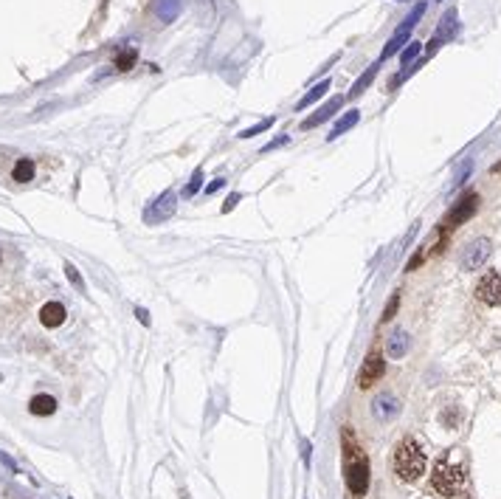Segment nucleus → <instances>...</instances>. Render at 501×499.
Returning <instances> with one entry per match:
<instances>
[{
    "label": "nucleus",
    "instance_id": "obj_14",
    "mask_svg": "<svg viewBox=\"0 0 501 499\" xmlns=\"http://www.w3.org/2000/svg\"><path fill=\"white\" fill-rule=\"evenodd\" d=\"M29 409H31V415H54L56 412V401L51 395H34Z\"/></svg>",
    "mask_w": 501,
    "mask_h": 499
},
{
    "label": "nucleus",
    "instance_id": "obj_5",
    "mask_svg": "<svg viewBox=\"0 0 501 499\" xmlns=\"http://www.w3.org/2000/svg\"><path fill=\"white\" fill-rule=\"evenodd\" d=\"M383 373H386V362H383V355H380L378 350H372V352L367 355V362H364L361 373H357V387H361V389L375 387V384L383 378Z\"/></svg>",
    "mask_w": 501,
    "mask_h": 499
},
{
    "label": "nucleus",
    "instance_id": "obj_31",
    "mask_svg": "<svg viewBox=\"0 0 501 499\" xmlns=\"http://www.w3.org/2000/svg\"><path fill=\"white\" fill-rule=\"evenodd\" d=\"M135 316H138L141 322H144V325H150V313H147L144 308H138V311H135Z\"/></svg>",
    "mask_w": 501,
    "mask_h": 499
},
{
    "label": "nucleus",
    "instance_id": "obj_1",
    "mask_svg": "<svg viewBox=\"0 0 501 499\" xmlns=\"http://www.w3.org/2000/svg\"><path fill=\"white\" fill-rule=\"evenodd\" d=\"M344 479L355 499L367 496L369 491V457L367 452L355 443L352 432H344Z\"/></svg>",
    "mask_w": 501,
    "mask_h": 499
},
{
    "label": "nucleus",
    "instance_id": "obj_15",
    "mask_svg": "<svg viewBox=\"0 0 501 499\" xmlns=\"http://www.w3.org/2000/svg\"><path fill=\"white\" fill-rule=\"evenodd\" d=\"M330 85H332L330 80H321L318 85H313V88H310V94H307V96H305V99L299 102V110H305V107L316 105L318 99H324V96H327V91H330Z\"/></svg>",
    "mask_w": 501,
    "mask_h": 499
},
{
    "label": "nucleus",
    "instance_id": "obj_6",
    "mask_svg": "<svg viewBox=\"0 0 501 499\" xmlns=\"http://www.w3.org/2000/svg\"><path fill=\"white\" fill-rule=\"evenodd\" d=\"M476 299L484 305H501V271H487L476 282Z\"/></svg>",
    "mask_w": 501,
    "mask_h": 499
},
{
    "label": "nucleus",
    "instance_id": "obj_8",
    "mask_svg": "<svg viewBox=\"0 0 501 499\" xmlns=\"http://www.w3.org/2000/svg\"><path fill=\"white\" fill-rule=\"evenodd\" d=\"M411 31H414V26H408V23H403L394 34H392V40L383 45V51H380V62L383 59H389V57H394L397 51H403L406 45H408V37H411Z\"/></svg>",
    "mask_w": 501,
    "mask_h": 499
},
{
    "label": "nucleus",
    "instance_id": "obj_10",
    "mask_svg": "<svg viewBox=\"0 0 501 499\" xmlns=\"http://www.w3.org/2000/svg\"><path fill=\"white\" fill-rule=\"evenodd\" d=\"M406 352H408V336H406V330H394L389 336V341H386V355L397 362V359H403Z\"/></svg>",
    "mask_w": 501,
    "mask_h": 499
},
{
    "label": "nucleus",
    "instance_id": "obj_29",
    "mask_svg": "<svg viewBox=\"0 0 501 499\" xmlns=\"http://www.w3.org/2000/svg\"><path fill=\"white\" fill-rule=\"evenodd\" d=\"M223 186H226V181H223V178H217V181H214V184H208V186H206V195H214V192H220Z\"/></svg>",
    "mask_w": 501,
    "mask_h": 499
},
{
    "label": "nucleus",
    "instance_id": "obj_7",
    "mask_svg": "<svg viewBox=\"0 0 501 499\" xmlns=\"http://www.w3.org/2000/svg\"><path fill=\"white\" fill-rule=\"evenodd\" d=\"M490 251H493V243H490L487 237L473 240V243L465 248V254H462V268H465V271H476V268H481V265L487 262Z\"/></svg>",
    "mask_w": 501,
    "mask_h": 499
},
{
    "label": "nucleus",
    "instance_id": "obj_16",
    "mask_svg": "<svg viewBox=\"0 0 501 499\" xmlns=\"http://www.w3.org/2000/svg\"><path fill=\"white\" fill-rule=\"evenodd\" d=\"M400 412V406H397V401L394 398H389V395H383V398H378L375 401V415L383 420V417H394Z\"/></svg>",
    "mask_w": 501,
    "mask_h": 499
},
{
    "label": "nucleus",
    "instance_id": "obj_9",
    "mask_svg": "<svg viewBox=\"0 0 501 499\" xmlns=\"http://www.w3.org/2000/svg\"><path fill=\"white\" fill-rule=\"evenodd\" d=\"M344 102H346L344 96H335V99H330V102H327V105H321V107H318V110H316L310 119H305V121H302V127H305V130H310V127H316V124L327 121L330 116H335V113L344 107Z\"/></svg>",
    "mask_w": 501,
    "mask_h": 499
},
{
    "label": "nucleus",
    "instance_id": "obj_23",
    "mask_svg": "<svg viewBox=\"0 0 501 499\" xmlns=\"http://www.w3.org/2000/svg\"><path fill=\"white\" fill-rule=\"evenodd\" d=\"M135 57H138V54H135V48H127V51L116 59V68H118V70H130V68H132V62H135Z\"/></svg>",
    "mask_w": 501,
    "mask_h": 499
},
{
    "label": "nucleus",
    "instance_id": "obj_11",
    "mask_svg": "<svg viewBox=\"0 0 501 499\" xmlns=\"http://www.w3.org/2000/svg\"><path fill=\"white\" fill-rule=\"evenodd\" d=\"M65 308L59 305V302H48V305H43V311H40V322L45 325V327H59L62 322H65Z\"/></svg>",
    "mask_w": 501,
    "mask_h": 499
},
{
    "label": "nucleus",
    "instance_id": "obj_22",
    "mask_svg": "<svg viewBox=\"0 0 501 499\" xmlns=\"http://www.w3.org/2000/svg\"><path fill=\"white\" fill-rule=\"evenodd\" d=\"M273 121H276V116H268V119H262L259 124H254V127L242 130V133H240V138H251V135H256V133H265V130H270V127H273Z\"/></svg>",
    "mask_w": 501,
    "mask_h": 499
},
{
    "label": "nucleus",
    "instance_id": "obj_30",
    "mask_svg": "<svg viewBox=\"0 0 501 499\" xmlns=\"http://www.w3.org/2000/svg\"><path fill=\"white\" fill-rule=\"evenodd\" d=\"M0 463H3V466H6L12 474H17V466H15V460H12L9 454H3V452H0Z\"/></svg>",
    "mask_w": 501,
    "mask_h": 499
},
{
    "label": "nucleus",
    "instance_id": "obj_3",
    "mask_svg": "<svg viewBox=\"0 0 501 499\" xmlns=\"http://www.w3.org/2000/svg\"><path fill=\"white\" fill-rule=\"evenodd\" d=\"M431 485L440 496H456L459 488L465 485V471L462 466L456 463H448V460H440L434 466V474H431Z\"/></svg>",
    "mask_w": 501,
    "mask_h": 499
},
{
    "label": "nucleus",
    "instance_id": "obj_24",
    "mask_svg": "<svg viewBox=\"0 0 501 499\" xmlns=\"http://www.w3.org/2000/svg\"><path fill=\"white\" fill-rule=\"evenodd\" d=\"M65 276H68L70 282H74V285H77V288H79V291H85V282H82V276H79V271H77L74 265H70V262H65Z\"/></svg>",
    "mask_w": 501,
    "mask_h": 499
},
{
    "label": "nucleus",
    "instance_id": "obj_17",
    "mask_svg": "<svg viewBox=\"0 0 501 499\" xmlns=\"http://www.w3.org/2000/svg\"><path fill=\"white\" fill-rule=\"evenodd\" d=\"M378 68H380L378 62H375V65H369V68H367V74H364L361 80L355 82V88H352V94H349V96H361V94H364V91H367L369 85H372V80L378 77Z\"/></svg>",
    "mask_w": 501,
    "mask_h": 499
},
{
    "label": "nucleus",
    "instance_id": "obj_25",
    "mask_svg": "<svg viewBox=\"0 0 501 499\" xmlns=\"http://www.w3.org/2000/svg\"><path fill=\"white\" fill-rule=\"evenodd\" d=\"M200 186H203V170L197 167V170H194V175H192V181H189V186H186V198H192Z\"/></svg>",
    "mask_w": 501,
    "mask_h": 499
},
{
    "label": "nucleus",
    "instance_id": "obj_32",
    "mask_svg": "<svg viewBox=\"0 0 501 499\" xmlns=\"http://www.w3.org/2000/svg\"><path fill=\"white\" fill-rule=\"evenodd\" d=\"M493 172H501V161H498V164H495V167H493Z\"/></svg>",
    "mask_w": 501,
    "mask_h": 499
},
{
    "label": "nucleus",
    "instance_id": "obj_26",
    "mask_svg": "<svg viewBox=\"0 0 501 499\" xmlns=\"http://www.w3.org/2000/svg\"><path fill=\"white\" fill-rule=\"evenodd\" d=\"M291 141V135H279V138H273V141H268V144L262 147V153H273V150H279V147H284Z\"/></svg>",
    "mask_w": 501,
    "mask_h": 499
},
{
    "label": "nucleus",
    "instance_id": "obj_4",
    "mask_svg": "<svg viewBox=\"0 0 501 499\" xmlns=\"http://www.w3.org/2000/svg\"><path fill=\"white\" fill-rule=\"evenodd\" d=\"M476 209H479V195L476 192H468L451 211H448V218L442 221V226H440V232L442 234H448V232H454L456 226H462L465 221H470L473 215H476Z\"/></svg>",
    "mask_w": 501,
    "mask_h": 499
},
{
    "label": "nucleus",
    "instance_id": "obj_18",
    "mask_svg": "<svg viewBox=\"0 0 501 499\" xmlns=\"http://www.w3.org/2000/svg\"><path fill=\"white\" fill-rule=\"evenodd\" d=\"M12 175H15V181H17V184L31 181V178H34V161H31V158H20Z\"/></svg>",
    "mask_w": 501,
    "mask_h": 499
},
{
    "label": "nucleus",
    "instance_id": "obj_13",
    "mask_svg": "<svg viewBox=\"0 0 501 499\" xmlns=\"http://www.w3.org/2000/svg\"><path fill=\"white\" fill-rule=\"evenodd\" d=\"M180 12V0H155V17L161 23H172Z\"/></svg>",
    "mask_w": 501,
    "mask_h": 499
},
{
    "label": "nucleus",
    "instance_id": "obj_19",
    "mask_svg": "<svg viewBox=\"0 0 501 499\" xmlns=\"http://www.w3.org/2000/svg\"><path fill=\"white\" fill-rule=\"evenodd\" d=\"M175 211V192H164V198L158 200V209H155V218H169Z\"/></svg>",
    "mask_w": 501,
    "mask_h": 499
},
{
    "label": "nucleus",
    "instance_id": "obj_21",
    "mask_svg": "<svg viewBox=\"0 0 501 499\" xmlns=\"http://www.w3.org/2000/svg\"><path fill=\"white\" fill-rule=\"evenodd\" d=\"M419 51H422V43H417V40H408V45H406V48L400 51V62H403V65H408V62H414Z\"/></svg>",
    "mask_w": 501,
    "mask_h": 499
},
{
    "label": "nucleus",
    "instance_id": "obj_28",
    "mask_svg": "<svg viewBox=\"0 0 501 499\" xmlns=\"http://www.w3.org/2000/svg\"><path fill=\"white\" fill-rule=\"evenodd\" d=\"M240 200H242V195H240V192H234V195H231V198L223 203V211H226V215H229V211H231V209H234Z\"/></svg>",
    "mask_w": 501,
    "mask_h": 499
},
{
    "label": "nucleus",
    "instance_id": "obj_2",
    "mask_svg": "<svg viewBox=\"0 0 501 499\" xmlns=\"http://www.w3.org/2000/svg\"><path fill=\"white\" fill-rule=\"evenodd\" d=\"M422 471H425V454H422L419 443L411 438L400 440V446L394 452V474L403 482H414L422 477Z\"/></svg>",
    "mask_w": 501,
    "mask_h": 499
},
{
    "label": "nucleus",
    "instance_id": "obj_20",
    "mask_svg": "<svg viewBox=\"0 0 501 499\" xmlns=\"http://www.w3.org/2000/svg\"><path fill=\"white\" fill-rule=\"evenodd\" d=\"M454 34H456V12H448V15L442 17V26H440L437 37H440V40H448V37H454Z\"/></svg>",
    "mask_w": 501,
    "mask_h": 499
},
{
    "label": "nucleus",
    "instance_id": "obj_12",
    "mask_svg": "<svg viewBox=\"0 0 501 499\" xmlns=\"http://www.w3.org/2000/svg\"><path fill=\"white\" fill-rule=\"evenodd\" d=\"M357 119H361V110H355V107H352V110H346V113H344V116H341V119L332 124V130H330V135H327V138L332 141V138L344 135L346 130H352V127L357 124Z\"/></svg>",
    "mask_w": 501,
    "mask_h": 499
},
{
    "label": "nucleus",
    "instance_id": "obj_27",
    "mask_svg": "<svg viewBox=\"0 0 501 499\" xmlns=\"http://www.w3.org/2000/svg\"><path fill=\"white\" fill-rule=\"evenodd\" d=\"M397 305H400V297L394 294V297L389 299V305H386V311H383V322H389V319L394 316V311H397Z\"/></svg>",
    "mask_w": 501,
    "mask_h": 499
}]
</instances>
